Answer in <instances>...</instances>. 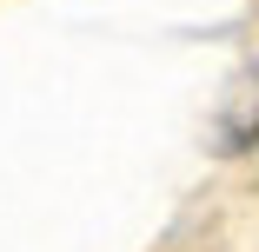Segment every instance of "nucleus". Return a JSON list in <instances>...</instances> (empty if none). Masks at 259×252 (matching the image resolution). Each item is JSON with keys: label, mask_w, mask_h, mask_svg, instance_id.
Masks as SVG:
<instances>
[{"label": "nucleus", "mask_w": 259, "mask_h": 252, "mask_svg": "<svg viewBox=\"0 0 259 252\" xmlns=\"http://www.w3.org/2000/svg\"><path fill=\"white\" fill-rule=\"evenodd\" d=\"M259 146V54L226 80L220 99V153H252Z\"/></svg>", "instance_id": "obj_1"}]
</instances>
